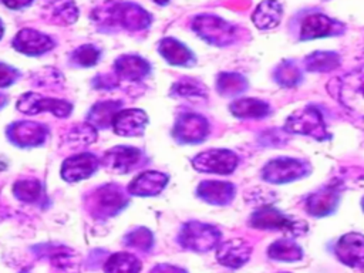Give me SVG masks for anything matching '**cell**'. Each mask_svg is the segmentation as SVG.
Wrapping results in <instances>:
<instances>
[{
    "instance_id": "obj_1",
    "label": "cell",
    "mask_w": 364,
    "mask_h": 273,
    "mask_svg": "<svg viewBox=\"0 0 364 273\" xmlns=\"http://www.w3.org/2000/svg\"><path fill=\"white\" fill-rule=\"evenodd\" d=\"M95 24L105 30L125 28L128 31H139L151 24V14L141 6L124 1V0H108L98 6L92 14Z\"/></svg>"
},
{
    "instance_id": "obj_2",
    "label": "cell",
    "mask_w": 364,
    "mask_h": 273,
    "mask_svg": "<svg viewBox=\"0 0 364 273\" xmlns=\"http://www.w3.org/2000/svg\"><path fill=\"white\" fill-rule=\"evenodd\" d=\"M284 129L291 134L311 136L317 141H324L330 138L321 111L311 104L291 112L284 122Z\"/></svg>"
},
{
    "instance_id": "obj_3",
    "label": "cell",
    "mask_w": 364,
    "mask_h": 273,
    "mask_svg": "<svg viewBox=\"0 0 364 273\" xmlns=\"http://www.w3.org/2000/svg\"><path fill=\"white\" fill-rule=\"evenodd\" d=\"M250 226L262 230H280L293 236L303 235L307 230L303 220L284 215L270 205H263L252 213Z\"/></svg>"
},
{
    "instance_id": "obj_4",
    "label": "cell",
    "mask_w": 364,
    "mask_h": 273,
    "mask_svg": "<svg viewBox=\"0 0 364 273\" xmlns=\"http://www.w3.org/2000/svg\"><path fill=\"white\" fill-rule=\"evenodd\" d=\"M333 92L344 108L364 118V65L343 75Z\"/></svg>"
},
{
    "instance_id": "obj_5",
    "label": "cell",
    "mask_w": 364,
    "mask_h": 273,
    "mask_svg": "<svg viewBox=\"0 0 364 273\" xmlns=\"http://www.w3.org/2000/svg\"><path fill=\"white\" fill-rule=\"evenodd\" d=\"M127 203V193L115 183L102 185L87 198V208L94 218L115 216Z\"/></svg>"
},
{
    "instance_id": "obj_6",
    "label": "cell",
    "mask_w": 364,
    "mask_h": 273,
    "mask_svg": "<svg viewBox=\"0 0 364 273\" xmlns=\"http://www.w3.org/2000/svg\"><path fill=\"white\" fill-rule=\"evenodd\" d=\"M192 28L206 43L226 47L236 40V27L215 14H199L192 20Z\"/></svg>"
},
{
    "instance_id": "obj_7",
    "label": "cell",
    "mask_w": 364,
    "mask_h": 273,
    "mask_svg": "<svg viewBox=\"0 0 364 273\" xmlns=\"http://www.w3.org/2000/svg\"><path fill=\"white\" fill-rule=\"evenodd\" d=\"M178 242L182 247L192 252H208L220 243V232L209 223L192 220L182 226Z\"/></svg>"
},
{
    "instance_id": "obj_8",
    "label": "cell",
    "mask_w": 364,
    "mask_h": 273,
    "mask_svg": "<svg viewBox=\"0 0 364 273\" xmlns=\"http://www.w3.org/2000/svg\"><path fill=\"white\" fill-rule=\"evenodd\" d=\"M309 172V162L299 158L280 156L270 159L263 166L262 178L270 183H287L306 176Z\"/></svg>"
},
{
    "instance_id": "obj_9",
    "label": "cell",
    "mask_w": 364,
    "mask_h": 273,
    "mask_svg": "<svg viewBox=\"0 0 364 273\" xmlns=\"http://www.w3.org/2000/svg\"><path fill=\"white\" fill-rule=\"evenodd\" d=\"M17 109L27 115H36L40 112H51L58 118H67L73 111V104L60 100L44 97L37 92H24L17 100Z\"/></svg>"
},
{
    "instance_id": "obj_10",
    "label": "cell",
    "mask_w": 364,
    "mask_h": 273,
    "mask_svg": "<svg viewBox=\"0 0 364 273\" xmlns=\"http://www.w3.org/2000/svg\"><path fill=\"white\" fill-rule=\"evenodd\" d=\"M239 164L237 155L230 149H208L198 154L192 159V166L198 172L205 173H218V175H229L232 173Z\"/></svg>"
},
{
    "instance_id": "obj_11",
    "label": "cell",
    "mask_w": 364,
    "mask_h": 273,
    "mask_svg": "<svg viewBox=\"0 0 364 273\" xmlns=\"http://www.w3.org/2000/svg\"><path fill=\"white\" fill-rule=\"evenodd\" d=\"M144 162V152L135 146L119 145L108 149L101 159L105 169L112 173H128L141 166Z\"/></svg>"
},
{
    "instance_id": "obj_12",
    "label": "cell",
    "mask_w": 364,
    "mask_h": 273,
    "mask_svg": "<svg viewBox=\"0 0 364 273\" xmlns=\"http://www.w3.org/2000/svg\"><path fill=\"white\" fill-rule=\"evenodd\" d=\"M209 134V122L205 117L195 112H185L176 118L173 136L182 144L202 142Z\"/></svg>"
},
{
    "instance_id": "obj_13",
    "label": "cell",
    "mask_w": 364,
    "mask_h": 273,
    "mask_svg": "<svg viewBox=\"0 0 364 273\" xmlns=\"http://www.w3.org/2000/svg\"><path fill=\"white\" fill-rule=\"evenodd\" d=\"M7 138L20 148H31L41 145L47 135L48 128L43 124L33 121H17L9 125Z\"/></svg>"
},
{
    "instance_id": "obj_14",
    "label": "cell",
    "mask_w": 364,
    "mask_h": 273,
    "mask_svg": "<svg viewBox=\"0 0 364 273\" xmlns=\"http://www.w3.org/2000/svg\"><path fill=\"white\" fill-rule=\"evenodd\" d=\"M334 252L337 259L346 266L364 270V235L357 232L343 235L337 240Z\"/></svg>"
},
{
    "instance_id": "obj_15",
    "label": "cell",
    "mask_w": 364,
    "mask_h": 273,
    "mask_svg": "<svg viewBox=\"0 0 364 273\" xmlns=\"http://www.w3.org/2000/svg\"><path fill=\"white\" fill-rule=\"evenodd\" d=\"M340 183H328L306 198V210L311 216L323 218L331 215L340 202Z\"/></svg>"
},
{
    "instance_id": "obj_16",
    "label": "cell",
    "mask_w": 364,
    "mask_h": 273,
    "mask_svg": "<svg viewBox=\"0 0 364 273\" xmlns=\"http://www.w3.org/2000/svg\"><path fill=\"white\" fill-rule=\"evenodd\" d=\"M344 31V26L330 18L328 16L313 13L303 18L300 24V38L301 40H313V38H321L328 36H340Z\"/></svg>"
},
{
    "instance_id": "obj_17",
    "label": "cell",
    "mask_w": 364,
    "mask_h": 273,
    "mask_svg": "<svg viewBox=\"0 0 364 273\" xmlns=\"http://www.w3.org/2000/svg\"><path fill=\"white\" fill-rule=\"evenodd\" d=\"M252 255V246L243 239H228L218 245L216 259L220 264L237 269L247 263Z\"/></svg>"
},
{
    "instance_id": "obj_18",
    "label": "cell",
    "mask_w": 364,
    "mask_h": 273,
    "mask_svg": "<svg viewBox=\"0 0 364 273\" xmlns=\"http://www.w3.org/2000/svg\"><path fill=\"white\" fill-rule=\"evenodd\" d=\"M98 158L94 154L82 152L67 158L61 165V176L67 182H78L91 176L98 168Z\"/></svg>"
},
{
    "instance_id": "obj_19",
    "label": "cell",
    "mask_w": 364,
    "mask_h": 273,
    "mask_svg": "<svg viewBox=\"0 0 364 273\" xmlns=\"http://www.w3.org/2000/svg\"><path fill=\"white\" fill-rule=\"evenodd\" d=\"M13 47L26 55H40L54 47V41L34 28H23L13 38Z\"/></svg>"
},
{
    "instance_id": "obj_20",
    "label": "cell",
    "mask_w": 364,
    "mask_h": 273,
    "mask_svg": "<svg viewBox=\"0 0 364 273\" xmlns=\"http://www.w3.org/2000/svg\"><path fill=\"white\" fill-rule=\"evenodd\" d=\"M148 124V115L138 108L121 109L114 121L112 128L117 135L121 136H141Z\"/></svg>"
},
{
    "instance_id": "obj_21",
    "label": "cell",
    "mask_w": 364,
    "mask_h": 273,
    "mask_svg": "<svg viewBox=\"0 0 364 273\" xmlns=\"http://www.w3.org/2000/svg\"><path fill=\"white\" fill-rule=\"evenodd\" d=\"M37 249L40 250L36 252L48 257L54 267L65 273H77L80 270V257L73 249L61 245H41Z\"/></svg>"
},
{
    "instance_id": "obj_22",
    "label": "cell",
    "mask_w": 364,
    "mask_h": 273,
    "mask_svg": "<svg viewBox=\"0 0 364 273\" xmlns=\"http://www.w3.org/2000/svg\"><path fill=\"white\" fill-rule=\"evenodd\" d=\"M168 176L159 171H145L132 179L128 192L134 196H155L166 186Z\"/></svg>"
},
{
    "instance_id": "obj_23",
    "label": "cell",
    "mask_w": 364,
    "mask_h": 273,
    "mask_svg": "<svg viewBox=\"0 0 364 273\" xmlns=\"http://www.w3.org/2000/svg\"><path fill=\"white\" fill-rule=\"evenodd\" d=\"M198 196L216 206L228 205L235 198V186L230 182L225 181H203L196 189Z\"/></svg>"
},
{
    "instance_id": "obj_24",
    "label": "cell",
    "mask_w": 364,
    "mask_h": 273,
    "mask_svg": "<svg viewBox=\"0 0 364 273\" xmlns=\"http://www.w3.org/2000/svg\"><path fill=\"white\" fill-rule=\"evenodd\" d=\"M114 70L118 78L128 81H141L149 74L151 65L145 58L139 55L125 54L115 60Z\"/></svg>"
},
{
    "instance_id": "obj_25",
    "label": "cell",
    "mask_w": 364,
    "mask_h": 273,
    "mask_svg": "<svg viewBox=\"0 0 364 273\" xmlns=\"http://www.w3.org/2000/svg\"><path fill=\"white\" fill-rule=\"evenodd\" d=\"M44 18L57 26H70L78 18V9L73 0H50L43 9Z\"/></svg>"
},
{
    "instance_id": "obj_26",
    "label": "cell",
    "mask_w": 364,
    "mask_h": 273,
    "mask_svg": "<svg viewBox=\"0 0 364 273\" xmlns=\"http://www.w3.org/2000/svg\"><path fill=\"white\" fill-rule=\"evenodd\" d=\"M159 54L172 65L189 67L195 63V55L192 51L181 41L172 37H165L158 44Z\"/></svg>"
},
{
    "instance_id": "obj_27",
    "label": "cell",
    "mask_w": 364,
    "mask_h": 273,
    "mask_svg": "<svg viewBox=\"0 0 364 273\" xmlns=\"http://www.w3.org/2000/svg\"><path fill=\"white\" fill-rule=\"evenodd\" d=\"M283 16V6L277 0H263L252 14L253 24L259 30H272L279 26Z\"/></svg>"
},
{
    "instance_id": "obj_28",
    "label": "cell",
    "mask_w": 364,
    "mask_h": 273,
    "mask_svg": "<svg viewBox=\"0 0 364 273\" xmlns=\"http://www.w3.org/2000/svg\"><path fill=\"white\" fill-rule=\"evenodd\" d=\"M122 104L119 101H101L91 107L87 115V122L94 128H108L112 127L115 115L121 111Z\"/></svg>"
},
{
    "instance_id": "obj_29",
    "label": "cell",
    "mask_w": 364,
    "mask_h": 273,
    "mask_svg": "<svg viewBox=\"0 0 364 273\" xmlns=\"http://www.w3.org/2000/svg\"><path fill=\"white\" fill-rule=\"evenodd\" d=\"M229 109L237 118L257 119L269 115L270 105L257 98H239L229 105Z\"/></svg>"
},
{
    "instance_id": "obj_30",
    "label": "cell",
    "mask_w": 364,
    "mask_h": 273,
    "mask_svg": "<svg viewBox=\"0 0 364 273\" xmlns=\"http://www.w3.org/2000/svg\"><path fill=\"white\" fill-rule=\"evenodd\" d=\"M267 255L270 259L279 262H297L303 257V250L296 240L277 239L269 246Z\"/></svg>"
},
{
    "instance_id": "obj_31",
    "label": "cell",
    "mask_w": 364,
    "mask_h": 273,
    "mask_svg": "<svg viewBox=\"0 0 364 273\" xmlns=\"http://www.w3.org/2000/svg\"><path fill=\"white\" fill-rule=\"evenodd\" d=\"M141 267L139 259L127 252L111 255L104 264L105 273H139Z\"/></svg>"
},
{
    "instance_id": "obj_32",
    "label": "cell",
    "mask_w": 364,
    "mask_h": 273,
    "mask_svg": "<svg viewBox=\"0 0 364 273\" xmlns=\"http://www.w3.org/2000/svg\"><path fill=\"white\" fill-rule=\"evenodd\" d=\"M340 63L341 60L337 53L314 51L306 57L304 67L307 71H313V73H328L338 68Z\"/></svg>"
},
{
    "instance_id": "obj_33",
    "label": "cell",
    "mask_w": 364,
    "mask_h": 273,
    "mask_svg": "<svg viewBox=\"0 0 364 273\" xmlns=\"http://www.w3.org/2000/svg\"><path fill=\"white\" fill-rule=\"evenodd\" d=\"M171 95L179 97V98H188V100H203L208 95V90L198 80L181 78L172 85Z\"/></svg>"
},
{
    "instance_id": "obj_34",
    "label": "cell",
    "mask_w": 364,
    "mask_h": 273,
    "mask_svg": "<svg viewBox=\"0 0 364 273\" xmlns=\"http://www.w3.org/2000/svg\"><path fill=\"white\" fill-rule=\"evenodd\" d=\"M247 88V81L237 73H220L216 80V90L220 95L233 97Z\"/></svg>"
},
{
    "instance_id": "obj_35",
    "label": "cell",
    "mask_w": 364,
    "mask_h": 273,
    "mask_svg": "<svg viewBox=\"0 0 364 273\" xmlns=\"http://www.w3.org/2000/svg\"><path fill=\"white\" fill-rule=\"evenodd\" d=\"M43 192L41 182L34 178L20 179L13 185L14 196L24 203H36L40 200Z\"/></svg>"
},
{
    "instance_id": "obj_36",
    "label": "cell",
    "mask_w": 364,
    "mask_h": 273,
    "mask_svg": "<svg viewBox=\"0 0 364 273\" xmlns=\"http://www.w3.org/2000/svg\"><path fill=\"white\" fill-rule=\"evenodd\" d=\"M97 139V128L91 124H77L65 135V144L70 148H82Z\"/></svg>"
},
{
    "instance_id": "obj_37",
    "label": "cell",
    "mask_w": 364,
    "mask_h": 273,
    "mask_svg": "<svg viewBox=\"0 0 364 273\" xmlns=\"http://www.w3.org/2000/svg\"><path fill=\"white\" fill-rule=\"evenodd\" d=\"M124 243L131 249H136L139 252H149L154 246V235L146 228H135L125 235Z\"/></svg>"
},
{
    "instance_id": "obj_38",
    "label": "cell",
    "mask_w": 364,
    "mask_h": 273,
    "mask_svg": "<svg viewBox=\"0 0 364 273\" xmlns=\"http://www.w3.org/2000/svg\"><path fill=\"white\" fill-rule=\"evenodd\" d=\"M276 81L283 87H294L301 80V71L291 60L282 61L274 71Z\"/></svg>"
},
{
    "instance_id": "obj_39",
    "label": "cell",
    "mask_w": 364,
    "mask_h": 273,
    "mask_svg": "<svg viewBox=\"0 0 364 273\" xmlns=\"http://www.w3.org/2000/svg\"><path fill=\"white\" fill-rule=\"evenodd\" d=\"M101 51L92 44H84L73 51L71 60L78 67H92L100 61Z\"/></svg>"
},
{
    "instance_id": "obj_40",
    "label": "cell",
    "mask_w": 364,
    "mask_h": 273,
    "mask_svg": "<svg viewBox=\"0 0 364 273\" xmlns=\"http://www.w3.org/2000/svg\"><path fill=\"white\" fill-rule=\"evenodd\" d=\"M18 77H20V73L14 67L0 63V88L11 85L13 82L17 81Z\"/></svg>"
},
{
    "instance_id": "obj_41",
    "label": "cell",
    "mask_w": 364,
    "mask_h": 273,
    "mask_svg": "<svg viewBox=\"0 0 364 273\" xmlns=\"http://www.w3.org/2000/svg\"><path fill=\"white\" fill-rule=\"evenodd\" d=\"M118 77H114L111 74H100L92 81V85L98 90H112L118 87Z\"/></svg>"
},
{
    "instance_id": "obj_42",
    "label": "cell",
    "mask_w": 364,
    "mask_h": 273,
    "mask_svg": "<svg viewBox=\"0 0 364 273\" xmlns=\"http://www.w3.org/2000/svg\"><path fill=\"white\" fill-rule=\"evenodd\" d=\"M149 273H188L185 269L175 266V264H169V263H159L155 264Z\"/></svg>"
},
{
    "instance_id": "obj_43",
    "label": "cell",
    "mask_w": 364,
    "mask_h": 273,
    "mask_svg": "<svg viewBox=\"0 0 364 273\" xmlns=\"http://www.w3.org/2000/svg\"><path fill=\"white\" fill-rule=\"evenodd\" d=\"M34 0H3V3L9 7V9H23L28 4H31Z\"/></svg>"
},
{
    "instance_id": "obj_44",
    "label": "cell",
    "mask_w": 364,
    "mask_h": 273,
    "mask_svg": "<svg viewBox=\"0 0 364 273\" xmlns=\"http://www.w3.org/2000/svg\"><path fill=\"white\" fill-rule=\"evenodd\" d=\"M6 104H7V97L3 92H0V108L4 107Z\"/></svg>"
},
{
    "instance_id": "obj_45",
    "label": "cell",
    "mask_w": 364,
    "mask_h": 273,
    "mask_svg": "<svg viewBox=\"0 0 364 273\" xmlns=\"http://www.w3.org/2000/svg\"><path fill=\"white\" fill-rule=\"evenodd\" d=\"M4 168H6V162H4V159L0 156V171L4 169Z\"/></svg>"
},
{
    "instance_id": "obj_46",
    "label": "cell",
    "mask_w": 364,
    "mask_h": 273,
    "mask_svg": "<svg viewBox=\"0 0 364 273\" xmlns=\"http://www.w3.org/2000/svg\"><path fill=\"white\" fill-rule=\"evenodd\" d=\"M155 3H158V4H166L169 0H154Z\"/></svg>"
},
{
    "instance_id": "obj_47",
    "label": "cell",
    "mask_w": 364,
    "mask_h": 273,
    "mask_svg": "<svg viewBox=\"0 0 364 273\" xmlns=\"http://www.w3.org/2000/svg\"><path fill=\"white\" fill-rule=\"evenodd\" d=\"M3 23H1V20H0V38H1V36H3Z\"/></svg>"
},
{
    "instance_id": "obj_48",
    "label": "cell",
    "mask_w": 364,
    "mask_h": 273,
    "mask_svg": "<svg viewBox=\"0 0 364 273\" xmlns=\"http://www.w3.org/2000/svg\"><path fill=\"white\" fill-rule=\"evenodd\" d=\"M361 206H363V210H364V198H363V200H361Z\"/></svg>"
}]
</instances>
